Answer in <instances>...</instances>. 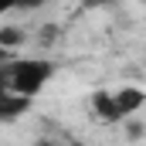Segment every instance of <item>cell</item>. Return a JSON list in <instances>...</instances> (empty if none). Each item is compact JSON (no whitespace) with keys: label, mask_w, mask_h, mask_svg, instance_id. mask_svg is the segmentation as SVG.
<instances>
[{"label":"cell","mask_w":146,"mask_h":146,"mask_svg":"<svg viewBox=\"0 0 146 146\" xmlns=\"http://www.w3.org/2000/svg\"><path fill=\"white\" fill-rule=\"evenodd\" d=\"M34 106V99H24V95H14L7 88H0V126H14L17 119H24Z\"/></svg>","instance_id":"3"},{"label":"cell","mask_w":146,"mask_h":146,"mask_svg":"<svg viewBox=\"0 0 146 146\" xmlns=\"http://www.w3.org/2000/svg\"><path fill=\"white\" fill-rule=\"evenodd\" d=\"M41 3H44V0H0V17L10 14V10H34Z\"/></svg>","instance_id":"4"},{"label":"cell","mask_w":146,"mask_h":146,"mask_svg":"<svg viewBox=\"0 0 146 146\" xmlns=\"http://www.w3.org/2000/svg\"><path fill=\"white\" fill-rule=\"evenodd\" d=\"M48 146H72V143H48Z\"/></svg>","instance_id":"6"},{"label":"cell","mask_w":146,"mask_h":146,"mask_svg":"<svg viewBox=\"0 0 146 146\" xmlns=\"http://www.w3.org/2000/svg\"><path fill=\"white\" fill-rule=\"evenodd\" d=\"M7 58H10V51H7V48L0 44V61H7Z\"/></svg>","instance_id":"5"},{"label":"cell","mask_w":146,"mask_h":146,"mask_svg":"<svg viewBox=\"0 0 146 146\" xmlns=\"http://www.w3.org/2000/svg\"><path fill=\"white\" fill-rule=\"evenodd\" d=\"M54 61L48 58H7L0 61V88L24 95V99H37L44 92V85L54 78Z\"/></svg>","instance_id":"1"},{"label":"cell","mask_w":146,"mask_h":146,"mask_svg":"<svg viewBox=\"0 0 146 146\" xmlns=\"http://www.w3.org/2000/svg\"><path fill=\"white\" fill-rule=\"evenodd\" d=\"M143 106H146L143 88H99L92 95V112L102 122H122Z\"/></svg>","instance_id":"2"}]
</instances>
